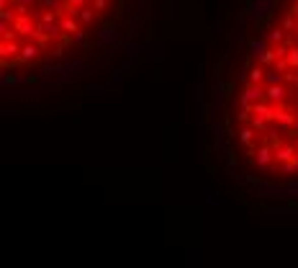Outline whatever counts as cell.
<instances>
[{"label":"cell","instance_id":"obj_1","mask_svg":"<svg viewBox=\"0 0 298 268\" xmlns=\"http://www.w3.org/2000/svg\"><path fill=\"white\" fill-rule=\"evenodd\" d=\"M278 8V0H247V16L252 23H265Z\"/></svg>","mask_w":298,"mask_h":268},{"label":"cell","instance_id":"obj_2","mask_svg":"<svg viewBox=\"0 0 298 268\" xmlns=\"http://www.w3.org/2000/svg\"><path fill=\"white\" fill-rule=\"evenodd\" d=\"M144 52H147V44H142V42H121V54H123V65H121V72L126 75L131 67H134V62L139 59V57H144Z\"/></svg>","mask_w":298,"mask_h":268},{"label":"cell","instance_id":"obj_3","mask_svg":"<svg viewBox=\"0 0 298 268\" xmlns=\"http://www.w3.org/2000/svg\"><path fill=\"white\" fill-rule=\"evenodd\" d=\"M268 98V88L265 83H247L242 91H239V103H257V101H265Z\"/></svg>","mask_w":298,"mask_h":268},{"label":"cell","instance_id":"obj_4","mask_svg":"<svg viewBox=\"0 0 298 268\" xmlns=\"http://www.w3.org/2000/svg\"><path fill=\"white\" fill-rule=\"evenodd\" d=\"M21 57V39H0V62L3 67L13 65Z\"/></svg>","mask_w":298,"mask_h":268},{"label":"cell","instance_id":"obj_5","mask_svg":"<svg viewBox=\"0 0 298 268\" xmlns=\"http://www.w3.org/2000/svg\"><path fill=\"white\" fill-rule=\"evenodd\" d=\"M41 54H44V47H41L39 42H34V39H23V42H21V57H18V62H23V65H34V62H39V59H41Z\"/></svg>","mask_w":298,"mask_h":268},{"label":"cell","instance_id":"obj_6","mask_svg":"<svg viewBox=\"0 0 298 268\" xmlns=\"http://www.w3.org/2000/svg\"><path fill=\"white\" fill-rule=\"evenodd\" d=\"M82 70H85V62L80 59V57H72V59H64V70H62V75H59V80L64 83V85H72L80 75H82Z\"/></svg>","mask_w":298,"mask_h":268},{"label":"cell","instance_id":"obj_7","mask_svg":"<svg viewBox=\"0 0 298 268\" xmlns=\"http://www.w3.org/2000/svg\"><path fill=\"white\" fill-rule=\"evenodd\" d=\"M273 163H275V150H273V144H257V150H254V165H257V170L265 173Z\"/></svg>","mask_w":298,"mask_h":268},{"label":"cell","instance_id":"obj_8","mask_svg":"<svg viewBox=\"0 0 298 268\" xmlns=\"http://www.w3.org/2000/svg\"><path fill=\"white\" fill-rule=\"evenodd\" d=\"M36 23H39V21H36L31 13H18V18H16L13 28L18 31L21 42H23V39H31V36H34V31H36Z\"/></svg>","mask_w":298,"mask_h":268},{"label":"cell","instance_id":"obj_9","mask_svg":"<svg viewBox=\"0 0 298 268\" xmlns=\"http://www.w3.org/2000/svg\"><path fill=\"white\" fill-rule=\"evenodd\" d=\"M95 42H98L101 47H113V44H118V28H116L113 23H106V26L95 28Z\"/></svg>","mask_w":298,"mask_h":268},{"label":"cell","instance_id":"obj_10","mask_svg":"<svg viewBox=\"0 0 298 268\" xmlns=\"http://www.w3.org/2000/svg\"><path fill=\"white\" fill-rule=\"evenodd\" d=\"M268 88V101L270 103H288V98L293 96V91L285 83H275V85H265Z\"/></svg>","mask_w":298,"mask_h":268},{"label":"cell","instance_id":"obj_11","mask_svg":"<svg viewBox=\"0 0 298 268\" xmlns=\"http://www.w3.org/2000/svg\"><path fill=\"white\" fill-rule=\"evenodd\" d=\"M270 49V44H268V39L265 36H257V39H252L249 44H247V54H249V59L252 62H260L262 59V54Z\"/></svg>","mask_w":298,"mask_h":268},{"label":"cell","instance_id":"obj_12","mask_svg":"<svg viewBox=\"0 0 298 268\" xmlns=\"http://www.w3.org/2000/svg\"><path fill=\"white\" fill-rule=\"evenodd\" d=\"M62 70H64V59H49L44 67H41L39 70V78L41 80H52V78H59V75H62Z\"/></svg>","mask_w":298,"mask_h":268},{"label":"cell","instance_id":"obj_13","mask_svg":"<svg viewBox=\"0 0 298 268\" xmlns=\"http://www.w3.org/2000/svg\"><path fill=\"white\" fill-rule=\"evenodd\" d=\"M208 137H211V144L216 142H229V129L224 122H211L208 124Z\"/></svg>","mask_w":298,"mask_h":268},{"label":"cell","instance_id":"obj_14","mask_svg":"<svg viewBox=\"0 0 298 268\" xmlns=\"http://www.w3.org/2000/svg\"><path fill=\"white\" fill-rule=\"evenodd\" d=\"M208 93H211V101H214V106H221V103L226 101V96H229V88H226L224 80H214V83L208 85Z\"/></svg>","mask_w":298,"mask_h":268},{"label":"cell","instance_id":"obj_15","mask_svg":"<svg viewBox=\"0 0 298 268\" xmlns=\"http://www.w3.org/2000/svg\"><path fill=\"white\" fill-rule=\"evenodd\" d=\"M237 134H239V142H242L244 147H257V134H260V132L254 129L252 124H244Z\"/></svg>","mask_w":298,"mask_h":268},{"label":"cell","instance_id":"obj_16","mask_svg":"<svg viewBox=\"0 0 298 268\" xmlns=\"http://www.w3.org/2000/svg\"><path fill=\"white\" fill-rule=\"evenodd\" d=\"M295 119H298V116H295V111H293V108H288V106H285V108L280 111V116H278V127L283 129V134H285V132H290V127L295 124Z\"/></svg>","mask_w":298,"mask_h":268},{"label":"cell","instance_id":"obj_17","mask_svg":"<svg viewBox=\"0 0 298 268\" xmlns=\"http://www.w3.org/2000/svg\"><path fill=\"white\" fill-rule=\"evenodd\" d=\"M285 28L283 26H273V28H268V34H265V39H268V44L270 47H278V44H283L285 42Z\"/></svg>","mask_w":298,"mask_h":268},{"label":"cell","instance_id":"obj_18","mask_svg":"<svg viewBox=\"0 0 298 268\" xmlns=\"http://www.w3.org/2000/svg\"><path fill=\"white\" fill-rule=\"evenodd\" d=\"M59 26H62V31H64L67 36H72L77 28H82L80 21H77L75 16H70V13H62V16H59Z\"/></svg>","mask_w":298,"mask_h":268},{"label":"cell","instance_id":"obj_19","mask_svg":"<svg viewBox=\"0 0 298 268\" xmlns=\"http://www.w3.org/2000/svg\"><path fill=\"white\" fill-rule=\"evenodd\" d=\"M211 150H214V158H216V163H229V158H231L229 142H216V144H211Z\"/></svg>","mask_w":298,"mask_h":268},{"label":"cell","instance_id":"obj_20","mask_svg":"<svg viewBox=\"0 0 298 268\" xmlns=\"http://www.w3.org/2000/svg\"><path fill=\"white\" fill-rule=\"evenodd\" d=\"M164 47L157 42V44H147V52H144V59H149V62H162L164 59V52H162Z\"/></svg>","mask_w":298,"mask_h":268},{"label":"cell","instance_id":"obj_21","mask_svg":"<svg viewBox=\"0 0 298 268\" xmlns=\"http://www.w3.org/2000/svg\"><path fill=\"white\" fill-rule=\"evenodd\" d=\"M265 75H268V67L260 65V62H254L249 67V83H265Z\"/></svg>","mask_w":298,"mask_h":268},{"label":"cell","instance_id":"obj_22","mask_svg":"<svg viewBox=\"0 0 298 268\" xmlns=\"http://www.w3.org/2000/svg\"><path fill=\"white\" fill-rule=\"evenodd\" d=\"M95 16H98V11L93 8V6H88V8H82L80 11V16H77V21H80V26H93V21H95Z\"/></svg>","mask_w":298,"mask_h":268},{"label":"cell","instance_id":"obj_23","mask_svg":"<svg viewBox=\"0 0 298 268\" xmlns=\"http://www.w3.org/2000/svg\"><path fill=\"white\" fill-rule=\"evenodd\" d=\"M280 26L285 28V34H293V31H295V26H298V16L288 11V13L283 16V21H280Z\"/></svg>","mask_w":298,"mask_h":268},{"label":"cell","instance_id":"obj_24","mask_svg":"<svg viewBox=\"0 0 298 268\" xmlns=\"http://www.w3.org/2000/svg\"><path fill=\"white\" fill-rule=\"evenodd\" d=\"M275 83H285V72H280V70H268V75H265V85H275Z\"/></svg>","mask_w":298,"mask_h":268},{"label":"cell","instance_id":"obj_25","mask_svg":"<svg viewBox=\"0 0 298 268\" xmlns=\"http://www.w3.org/2000/svg\"><path fill=\"white\" fill-rule=\"evenodd\" d=\"M39 6L41 8H49V11H57L59 16L64 13V3H62V0H39Z\"/></svg>","mask_w":298,"mask_h":268},{"label":"cell","instance_id":"obj_26","mask_svg":"<svg viewBox=\"0 0 298 268\" xmlns=\"http://www.w3.org/2000/svg\"><path fill=\"white\" fill-rule=\"evenodd\" d=\"M157 18V0H147V6H144V21L152 23Z\"/></svg>","mask_w":298,"mask_h":268},{"label":"cell","instance_id":"obj_27","mask_svg":"<svg viewBox=\"0 0 298 268\" xmlns=\"http://www.w3.org/2000/svg\"><path fill=\"white\" fill-rule=\"evenodd\" d=\"M70 42H72V44H77V47H85V42H88V31H85V26H82V28H77V31L70 36Z\"/></svg>","mask_w":298,"mask_h":268},{"label":"cell","instance_id":"obj_28","mask_svg":"<svg viewBox=\"0 0 298 268\" xmlns=\"http://www.w3.org/2000/svg\"><path fill=\"white\" fill-rule=\"evenodd\" d=\"M221 204H224V199L216 194L214 188H208L206 191V206H221Z\"/></svg>","mask_w":298,"mask_h":268},{"label":"cell","instance_id":"obj_29","mask_svg":"<svg viewBox=\"0 0 298 268\" xmlns=\"http://www.w3.org/2000/svg\"><path fill=\"white\" fill-rule=\"evenodd\" d=\"M164 13V21H175V16H178V11H175V0H164V8H162Z\"/></svg>","mask_w":298,"mask_h":268},{"label":"cell","instance_id":"obj_30","mask_svg":"<svg viewBox=\"0 0 298 268\" xmlns=\"http://www.w3.org/2000/svg\"><path fill=\"white\" fill-rule=\"evenodd\" d=\"M280 173H283V175L298 173V158H293V160H288V163H280Z\"/></svg>","mask_w":298,"mask_h":268},{"label":"cell","instance_id":"obj_31","mask_svg":"<svg viewBox=\"0 0 298 268\" xmlns=\"http://www.w3.org/2000/svg\"><path fill=\"white\" fill-rule=\"evenodd\" d=\"M39 0H16V11L18 13H31V8H36Z\"/></svg>","mask_w":298,"mask_h":268},{"label":"cell","instance_id":"obj_32","mask_svg":"<svg viewBox=\"0 0 298 268\" xmlns=\"http://www.w3.org/2000/svg\"><path fill=\"white\" fill-rule=\"evenodd\" d=\"M106 88H108V83H88V85H85V93H88V96H101Z\"/></svg>","mask_w":298,"mask_h":268},{"label":"cell","instance_id":"obj_33","mask_svg":"<svg viewBox=\"0 0 298 268\" xmlns=\"http://www.w3.org/2000/svg\"><path fill=\"white\" fill-rule=\"evenodd\" d=\"M249 124H252L254 129H257L260 134H265V132H268V127H270V122H268V119H262V116H252V122H249Z\"/></svg>","mask_w":298,"mask_h":268},{"label":"cell","instance_id":"obj_34","mask_svg":"<svg viewBox=\"0 0 298 268\" xmlns=\"http://www.w3.org/2000/svg\"><path fill=\"white\" fill-rule=\"evenodd\" d=\"M285 191H288V196H290V201H298V178L288 181V183H285Z\"/></svg>","mask_w":298,"mask_h":268},{"label":"cell","instance_id":"obj_35","mask_svg":"<svg viewBox=\"0 0 298 268\" xmlns=\"http://www.w3.org/2000/svg\"><path fill=\"white\" fill-rule=\"evenodd\" d=\"M285 59H288V65H290V70H298V44L288 49V57H285Z\"/></svg>","mask_w":298,"mask_h":268},{"label":"cell","instance_id":"obj_36","mask_svg":"<svg viewBox=\"0 0 298 268\" xmlns=\"http://www.w3.org/2000/svg\"><path fill=\"white\" fill-rule=\"evenodd\" d=\"M285 85L295 93L298 91V72H285Z\"/></svg>","mask_w":298,"mask_h":268},{"label":"cell","instance_id":"obj_37","mask_svg":"<svg viewBox=\"0 0 298 268\" xmlns=\"http://www.w3.org/2000/svg\"><path fill=\"white\" fill-rule=\"evenodd\" d=\"M0 85H3V88L13 85V75L8 72V67H3V70H0Z\"/></svg>","mask_w":298,"mask_h":268},{"label":"cell","instance_id":"obj_38","mask_svg":"<svg viewBox=\"0 0 298 268\" xmlns=\"http://www.w3.org/2000/svg\"><path fill=\"white\" fill-rule=\"evenodd\" d=\"M34 75H13V85H31Z\"/></svg>","mask_w":298,"mask_h":268},{"label":"cell","instance_id":"obj_39","mask_svg":"<svg viewBox=\"0 0 298 268\" xmlns=\"http://www.w3.org/2000/svg\"><path fill=\"white\" fill-rule=\"evenodd\" d=\"M93 3V0H67L64 6H70V8H88Z\"/></svg>","mask_w":298,"mask_h":268},{"label":"cell","instance_id":"obj_40","mask_svg":"<svg viewBox=\"0 0 298 268\" xmlns=\"http://www.w3.org/2000/svg\"><path fill=\"white\" fill-rule=\"evenodd\" d=\"M224 36V26H221V18L214 21V39H221Z\"/></svg>","mask_w":298,"mask_h":268},{"label":"cell","instance_id":"obj_41","mask_svg":"<svg viewBox=\"0 0 298 268\" xmlns=\"http://www.w3.org/2000/svg\"><path fill=\"white\" fill-rule=\"evenodd\" d=\"M108 3H111V0H93V3H90V6H93V8L98 11V13H103V11L108 8Z\"/></svg>","mask_w":298,"mask_h":268},{"label":"cell","instance_id":"obj_42","mask_svg":"<svg viewBox=\"0 0 298 268\" xmlns=\"http://www.w3.org/2000/svg\"><path fill=\"white\" fill-rule=\"evenodd\" d=\"M275 70H280V72H288L290 70V65H288V59H275V65H273Z\"/></svg>","mask_w":298,"mask_h":268},{"label":"cell","instance_id":"obj_43","mask_svg":"<svg viewBox=\"0 0 298 268\" xmlns=\"http://www.w3.org/2000/svg\"><path fill=\"white\" fill-rule=\"evenodd\" d=\"M0 8H16V0H0Z\"/></svg>","mask_w":298,"mask_h":268},{"label":"cell","instance_id":"obj_44","mask_svg":"<svg viewBox=\"0 0 298 268\" xmlns=\"http://www.w3.org/2000/svg\"><path fill=\"white\" fill-rule=\"evenodd\" d=\"M3 113H6V116H18L21 111L18 108H3Z\"/></svg>","mask_w":298,"mask_h":268},{"label":"cell","instance_id":"obj_45","mask_svg":"<svg viewBox=\"0 0 298 268\" xmlns=\"http://www.w3.org/2000/svg\"><path fill=\"white\" fill-rule=\"evenodd\" d=\"M290 134H293V137H295V139H298V119H295V124H293V127H290Z\"/></svg>","mask_w":298,"mask_h":268},{"label":"cell","instance_id":"obj_46","mask_svg":"<svg viewBox=\"0 0 298 268\" xmlns=\"http://www.w3.org/2000/svg\"><path fill=\"white\" fill-rule=\"evenodd\" d=\"M290 13H295V16H298V0H293V3H290Z\"/></svg>","mask_w":298,"mask_h":268},{"label":"cell","instance_id":"obj_47","mask_svg":"<svg viewBox=\"0 0 298 268\" xmlns=\"http://www.w3.org/2000/svg\"><path fill=\"white\" fill-rule=\"evenodd\" d=\"M195 3H201V0H195Z\"/></svg>","mask_w":298,"mask_h":268},{"label":"cell","instance_id":"obj_48","mask_svg":"<svg viewBox=\"0 0 298 268\" xmlns=\"http://www.w3.org/2000/svg\"><path fill=\"white\" fill-rule=\"evenodd\" d=\"M295 31H298V26H295Z\"/></svg>","mask_w":298,"mask_h":268},{"label":"cell","instance_id":"obj_49","mask_svg":"<svg viewBox=\"0 0 298 268\" xmlns=\"http://www.w3.org/2000/svg\"><path fill=\"white\" fill-rule=\"evenodd\" d=\"M295 144H298V142H295Z\"/></svg>","mask_w":298,"mask_h":268}]
</instances>
